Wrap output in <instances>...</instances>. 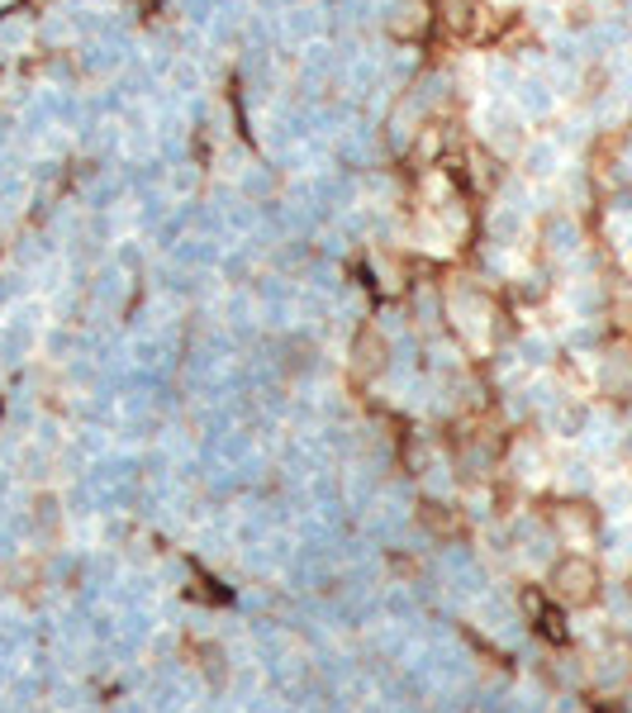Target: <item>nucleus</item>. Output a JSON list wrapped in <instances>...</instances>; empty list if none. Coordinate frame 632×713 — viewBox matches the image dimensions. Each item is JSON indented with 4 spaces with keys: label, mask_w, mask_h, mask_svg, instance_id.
<instances>
[{
    "label": "nucleus",
    "mask_w": 632,
    "mask_h": 713,
    "mask_svg": "<svg viewBox=\"0 0 632 713\" xmlns=\"http://www.w3.org/2000/svg\"><path fill=\"white\" fill-rule=\"evenodd\" d=\"M595 586H599V571L585 557H566L552 571V590L562 594L566 604H590L595 600Z\"/></svg>",
    "instance_id": "f257e3e1"
}]
</instances>
